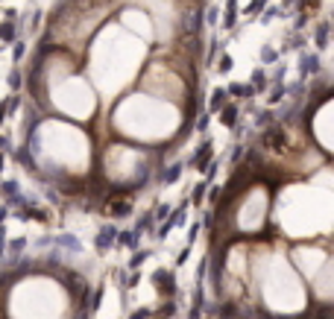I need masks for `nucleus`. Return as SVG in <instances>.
<instances>
[{"instance_id":"obj_6","label":"nucleus","mask_w":334,"mask_h":319,"mask_svg":"<svg viewBox=\"0 0 334 319\" xmlns=\"http://www.w3.org/2000/svg\"><path fill=\"white\" fill-rule=\"evenodd\" d=\"M325 41H328V27L322 24V27H319V33H317V44H319V47H322Z\"/></svg>"},{"instance_id":"obj_4","label":"nucleus","mask_w":334,"mask_h":319,"mask_svg":"<svg viewBox=\"0 0 334 319\" xmlns=\"http://www.w3.org/2000/svg\"><path fill=\"white\" fill-rule=\"evenodd\" d=\"M0 38H3V41H15V30H12V24H0Z\"/></svg>"},{"instance_id":"obj_2","label":"nucleus","mask_w":334,"mask_h":319,"mask_svg":"<svg viewBox=\"0 0 334 319\" xmlns=\"http://www.w3.org/2000/svg\"><path fill=\"white\" fill-rule=\"evenodd\" d=\"M208 158H211V144H205V147H202V152L194 158V164H197V167H205V161H208Z\"/></svg>"},{"instance_id":"obj_3","label":"nucleus","mask_w":334,"mask_h":319,"mask_svg":"<svg viewBox=\"0 0 334 319\" xmlns=\"http://www.w3.org/2000/svg\"><path fill=\"white\" fill-rule=\"evenodd\" d=\"M223 100H226V91H214V94H211V112H220V109H223Z\"/></svg>"},{"instance_id":"obj_12","label":"nucleus","mask_w":334,"mask_h":319,"mask_svg":"<svg viewBox=\"0 0 334 319\" xmlns=\"http://www.w3.org/2000/svg\"><path fill=\"white\" fill-rule=\"evenodd\" d=\"M261 3H264V0H255V3H252V6L246 9V12H258V9H261Z\"/></svg>"},{"instance_id":"obj_8","label":"nucleus","mask_w":334,"mask_h":319,"mask_svg":"<svg viewBox=\"0 0 334 319\" xmlns=\"http://www.w3.org/2000/svg\"><path fill=\"white\" fill-rule=\"evenodd\" d=\"M117 240H120L123 246H135V243H132V240H135V235H132V232H126V235H117Z\"/></svg>"},{"instance_id":"obj_9","label":"nucleus","mask_w":334,"mask_h":319,"mask_svg":"<svg viewBox=\"0 0 334 319\" xmlns=\"http://www.w3.org/2000/svg\"><path fill=\"white\" fill-rule=\"evenodd\" d=\"M252 79H255V88H264V85H267V76H264L261 70H255V76H252Z\"/></svg>"},{"instance_id":"obj_13","label":"nucleus","mask_w":334,"mask_h":319,"mask_svg":"<svg viewBox=\"0 0 334 319\" xmlns=\"http://www.w3.org/2000/svg\"><path fill=\"white\" fill-rule=\"evenodd\" d=\"M147 316H150V310H138V313H135L132 319H147Z\"/></svg>"},{"instance_id":"obj_5","label":"nucleus","mask_w":334,"mask_h":319,"mask_svg":"<svg viewBox=\"0 0 334 319\" xmlns=\"http://www.w3.org/2000/svg\"><path fill=\"white\" fill-rule=\"evenodd\" d=\"M179 173H182V167H179V164H173V167L164 173V182H176V179H179Z\"/></svg>"},{"instance_id":"obj_11","label":"nucleus","mask_w":334,"mask_h":319,"mask_svg":"<svg viewBox=\"0 0 334 319\" xmlns=\"http://www.w3.org/2000/svg\"><path fill=\"white\" fill-rule=\"evenodd\" d=\"M264 59H267V62H276V50H270L267 47V50H264Z\"/></svg>"},{"instance_id":"obj_1","label":"nucleus","mask_w":334,"mask_h":319,"mask_svg":"<svg viewBox=\"0 0 334 319\" xmlns=\"http://www.w3.org/2000/svg\"><path fill=\"white\" fill-rule=\"evenodd\" d=\"M115 237H117V232L112 229V226H103V232L97 235V249H100V252H106V249L112 246V240H115Z\"/></svg>"},{"instance_id":"obj_16","label":"nucleus","mask_w":334,"mask_h":319,"mask_svg":"<svg viewBox=\"0 0 334 319\" xmlns=\"http://www.w3.org/2000/svg\"><path fill=\"white\" fill-rule=\"evenodd\" d=\"M0 164H3V155H0Z\"/></svg>"},{"instance_id":"obj_15","label":"nucleus","mask_w":334,"mask_h":319,"mask_svg":"<svg viewBox=\"0 0 334 319\" xmlns=\"http://www.w3.org/2000/svg\"><path fill=\"white\" fill-rule=\"evenodd\" d=\"M0 120H3V109H0Z\"/></svg>"},{"instance_id":"obj_7","label":"nucleus","mask_w":334,"mask_h":319,"mask_svg":"<svg viewBox=\"0 0 334 319\" xmlns=\"http://www.w3.org/2000/svg\"><path fill=\"white\" fill-rule=\"evenodd\" d=\"M234 112H237V109H234V105H229V109L223 112V123H229V126H232V120H234Z\"/></svg>"},{"instance_id":"obj_14","label":"nucleus","mask_w":334,"mask_h":319,"mask_svg":"<svg viewBox=\"0 0 334 319\" xmlns=\"http://www.w3.org/2000/svg\"><path fill=\"white\" fill-rule=\"evenodd\" d=\"M3 214H6V211H3V208H0V217H3Z\"/></svg>"},{"instance_id":"obj_10","label":"nucleus","mask_w":334,"mask_h":319,"mask_svg":"<svg viewBox=\"0 0 334 319\" xmlns=\"http://www.w3.org/2000/svg\"><path fill=\"white\" fill-rule=\"evenodd\" d=\"M24 243H27L24 237H18V240H12V252H21V249H24Z\"/></svg>"}]
</instances>
